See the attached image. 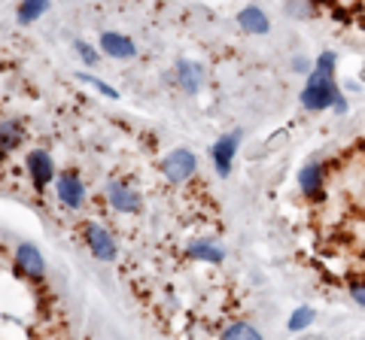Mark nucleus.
<instances>
[{"instance_id":"obj_19","label":"nucleus","mask_w":365,"mask_h":340,"mask_svg":"<svg viewBox=\"0 0 365 340\" xmlns=\"http://www.w3.org/2000/svg\"><path fill=\"white\" fill-rule=\"evenodd\" d=\"M350 295H353V301H356V304H362V307H365V286H353V289H350Z\"/></svg>"},{"instance_id":"obj_1","label":"nucleus","mask_w":365,"mask_h":340,"mask_svg":"<svg viewBox=\"0 0 365 340\" xmlns=\"http://www.w3.org/2000/svg\"><path fill=\"white\" fill-rule=\"evenodd\" d=\"M332 70H335V55L332 52H323L317 58V70L311 73L308 86L302 91V104L308 106V110H326V106L335 104L338 113L347 110V104L341 101V95H338L335 88V76H332Z\"/></svg>"},{"instance_id":"obj_15","label":"nucleus","mask_w":365,"mask_h":340,"mask_svg":"<svg viewBox=\"0 0 365 340\" xmlns=\"http://www.w3.org/2000/svg\"><path fill=\"white\" fill-rule=\"evenodd\" d=\"M222 340H262V334L253 325H247V322H235L231 328H226Z\"/></svg>"},{"instance_id":"obj_18","label":"nucleus","mask_w":365,"mask_h":340,"mask_svg":"<svg viewBox=\"0 0 365 340\" xmlns=\"http://www.w3.org/2000/svg\"><path fill=\"white\" fill-rule=\"evenodd\" d=\"M77 49H79V55L86 58V64H95V61H98V55L91 52V46H88V43H77Z\"/></svg>"},{"instance_id":"obj_2","label":"nucleus","mask_w":365,"mask_h":340,"mask_svg":"<svg viewBox=\"0 0 365 340\" xmlns=\"http://www.w3.org/2000/svg\"><path fill=\"white\" fill-rule=\"evenodd\" d=\"M195 168H198L195 155L189 152V149H173L171 155H164V159H162V173L171 182H186L195 173Z\"/></svg>"},{"instance_id":"obj_6","label":"nucleus","mask_w":365,"mask_h":340,"mask_svg":"<svg viewBox=\"0 0 365 340\" xmlns=\"http://www.w3.org/2000/svg\"><path fill=\"white\" fill-rule=\"evenodd\" d=\"M82 195H86V192H82V182H79V177L73 170L58 177V197H61V204H68V207L77 210V207L82 204Z\"/></svg>"},{"instance_id":"obj_8","label":"nucleus","mask_w":365,"mask_h":340,"mask_svg":"<svg viewBox=\"0 0 365 340\" xmlns=\"http://www.w3.org/2000/svg\"><path fill=\"white\" fill-rule=\"evenodd\" d=\"M177 76H180L182 91H189V95H198L204 86V70H201V64H195V61H180Z\"/></svg>"},{"instance_id":"obj_10","label":"nucleus","mask_w":365,"mask_h":340,"mask_svg":"<svg viewBox=\"0 0 365 340\" xmlns=\"http://www.w3.org/2000/svg\"><path fill=\"white\" fill-rule=\"evenodd\" d=\"M238 24L244 31H250V34H268V15H265L262 10H256V6H247V10H240L238 15Z\"/></svg>"},{"instance_id":"obj_9","label":"nucleus","mask_w":365,"mask_h":340,"mask_svg":"<svg viewBox=\"0 0 365 340\" xmlns=\"http://www.w3.org/2000/svg\"><path fill=\"white\" fill-rule=\"evenodd\" d=\"M101 49L110 58H134V43H131L128 37H122V34H104L101 37Z\"/></svg>"},{"instance_id":"obj_4","label":"nucleus","mask_w":365,"mask_h":340,"mask_svg":"<svg viewBox=\"0 0 365 340\" xmlns=\"http://www.w3.org/2000/svg\"><path fill=\"white\" fill-rule=\"evenodd\" d=\"M107 197H110V204L119 213H137L140 210V195L134 188L122 186V182H110V186H107Z\"/></svg>"},{"instance_id":"obj_16","label":"nucleus","mask_w":365,"mask_h":340,"mask_svg":"<svg viewBox=\"0 0 365 340\" xmlns=\"http://www.w3.org/2000/svg\"><path fill=\"white\" fill-rule=\"evenodd\" d=\"M311 319H313V310H311V307H298V310L293 313V319H289V331H302V328H308V325H311Z\"/></svg>"},{"instance_id":"obj_7","label":"nucleus","mask_w":365,"mask_h":340,"mask_svg":"<svg viewBox=\"0 0 365 340\" xmlns=\"http://www.w3.org/2000/svg\"><path fill=\"white\" fill-rule=\"evenodd\" d=\"M15 264H19L28 277H43V255H40L31 243H19V250H15Z\"/></svg>"},{"instance_id":"obj_11","label":"nucleus","mask_w":365,"mask_h":340,"mask_svg":"<svg viewBox=\"0 0 365 340\" xmlns=\"http://www.w3.org/2000/svg\"><path fill=\"white\" fill-rule=\"evenodd\" d=\"M235 146H238V137H222L217 146H213V161H217V170L222 177H228L231 170V159H235Z\"/></svg>"},{"instance_id":"obj_12","label":"nucleus","mask_w":365,"mask_h":340,"mask_svg":"<svg viewBox=\"0 0 365 340\" xmlns=\"http://www.w3.org/2000/svg\"><path fill=\"white\" fill-rule=\"evenodd\" d=\"M298 182H302V192L304 195H323V170L317 168V164H308V168L302 170V177H298Z\"/></svg>"},{"instance_id":"obj_14","label":"nucleus","mask_w":365,"mask_h":340,"mask_svg":"<svg viewBox=\"0 0 365 340\" xmlns=\"http://www.w3.org/2000/svg\"><path fill=\"white\" fill-rule=\"evenodd\" d=\"M46 6H49V0H22V6H19V22H22V24L37 22L40 15L46 13Z\"/></svg>"},{"instance_id":"obj_17","label":"nucleus","mask_w":365,"mask_h":340,"mask_svg":"<svg viewBox=\"0 0 365 340\" xmlns=\"http://www.w3.org/2000/svg\"><path fill=\"white\" fill-rule=\"evenodd\" d=\"M82 79H86V82H91V86H95L98 91H101V95H107V97H119V95H116V88H110V86H107V82L95 79V76H88V73H82Z\"/></svg>"},{"instance_id":"obj_3","label":"nucleus","mask_w":365,"mask_h":340,"mask_svg":"<svg viewBox=\"0 0 365 340\" xmlns=\"http://www.w3.org/2000/svg\"><path fill=\"white\" fill-rule=\"evenodd\" d=\"M86 243H88V250L95 252V259H101V261L116 259V243L101 225H88L86 228Z\"/></svg>"},{"instance_id":"obj_5","label":"nucleus","mask_w":365,"mask_h":340,"mask_svg":"<svg viewBox=\"0 0 365 340\" xmlns=\"http://www.w3.org/2000/svg\"><path fill=\"white\" fill-rule=\"evenodd\" d=\"M28 170H31V179H34L37 192H40V188H46V182L55 177V164H52V159H49L43 149H37V152L28 155Z\"/></svg>"},{"instance_id":"obj_13","label":"nucleus","mask_w":365,"mask_h":340,"mask_svg":"<svg viewBox=\"0 0 365 340\" xmlns=\"http://www.w3.org/2000/svg\"><path fill=\"white\" fill-rule=\"evenodd\" d=\"M189 255H192V259L213 261V264H219L222 259H226V252H222L219 246H213V243H204V240H198V243H192V246H189Z\"/></svg>"}]
</instances>
